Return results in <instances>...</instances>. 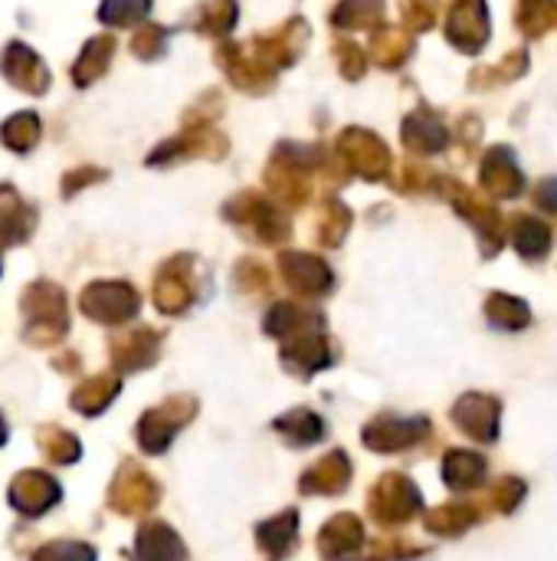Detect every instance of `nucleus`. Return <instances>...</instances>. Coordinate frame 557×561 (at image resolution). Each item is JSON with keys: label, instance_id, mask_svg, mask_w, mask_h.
Returning <instances> with one entry per match:
<instances>
[{"label": "nucleus", "instance_id": "6", "mask_svg": "<svg viewBox=\"0 0 557 561\" xmlns=\"http://www.w3.org/2000/svg\"><path fill=\"white\" fill-rule=\"evenodd\" d=\"M112 49H115V43H112L108 36H95V39H89V43H85V49H82V56H79V59H76V66H72V79H76V85H89L92 79H98V76L105 72L108 59H112Z\"/></svg>", "mask_w": 557, "mask_h": 561}, {"label": "nucleus", "instance_id": "9", "mask_svg": "<svg viewBox=\"0 0 557 561\" xmlns=\"http://www.w3.org/2000/svg\"><path fill=\"white\" fill-rule=\"evenodd\" d=\"M118 391V385L115 381H105V378H95V381H89V385H82L79 391H76V408L79 411H85V414H92V411H102L105 408V401L112 398Z\"/></svg>", "mask_w": 557, "mask_h": 561}, {"label": "nucleus", "instance_id": "1", "mask_svg": "<svg viewBox=\"0 0 557 561\" xmlns=\"http://www.w3.org/2000/svg\"><path fill=\"white\" fill-rule=\"evenodd\" d=\"M23 312H26V325L33 339H59L66 329V302L62 293L49 283H36L26 289L23 296Z\"/></svg>", "mask_w": 557, "mask_h": 561}, {"label": "nucleus", "instance_id": "11", "mask_svg": "<svg viewBox=\"0 0 557 561\" xmlns=\"http://www.w3.org/2000/svg\"><path fill=\"white\" fill-rule=\"evenodd\" d=\"M39 444H43V450L49 454V460H56V463H69V460H76V454H79V444H76L69 434H59V431H46V434L39 437Z\"/></svg>", "mask_w": 557, "mask_h": 561}, {"label": "nucleus", "instance_id": "4", "mask_svg": "<svg viewBox=\"0 0 557 561\" xmlns=\"http://www.w3.org/2000/svg\"><path fill=\"white\" fill-rule=\"evenodd\" d=\"M33 224H36L33 207L10 184H0V240L3 243H23L30 237Z\"/></svg>", "mask_w": 557, "mask_h": 561}, {"label": "nucleus", "instance_id": "12", "mask_svg": "<svg viewBox=\"0 0 557 561\" xmlns=\"http://www.w3.org/2000/svg\"><path fill=\"white\" fill-rule=\"evenodd\" d=\"M36 561H95V552L79 542H53L36 556Z\"/></svg>", "mask_w": 557, "mask_h": 561}, {"label": "nucleus", "instance_id": "10", "mask_svg": "<svg viewBox=\"0 0 557 561\" xmlns=\"http://www.w3.org/2000/svg\"><path fill=\"white\" fill-rule=\"evenodd\" d=\"M148 7H151L148 0H105L102 10H98V16H102L105 23L128 26V23L141 20V16L148 13Z\"/></svg>", "mask_w": 557, "mask_h": 561}, {"label": "nucleus", "instance_id": "8", "mask_svg": "<svg viewBox=\"0 0 557 561\" xmlns=\"http://www.w3.org/2000/svg\"><path fill=\"white\" fill-rule=\"evenodd\" d=\"M138 552H141V561H177L181 559V546L177 539L154 526V529H144L141 539H138Z\"/></svg>", "mask_w": 557, "mask_h": 561}, {"label": "nucleus", "instance_id": "3", "mask_svg": "<svg viewBox=\"0 0 557 561\" xmlns=\"http://www.w3.org/2000/svg\"><path fill=\"white\" fill-rule=\"evenodd\" d=\"M135 296L128 286H118V283H98L92 289H85L82 296V309L85 316L98 319V322H121L135 312Z\"/></svg>", "mask_w": 557, "mask_h": 561}, {"label": "nucleus", "instance_id": "7", "mask_svg": "<svg viewBox=\"0 0 557 561\" xmlns=\"http://www.w3.org/2000/svg\"><path fill=\"white\" fill-rule=\"evenodd\" d=\"M0 138L16 154L36 148V141H39V118H36V112H16V115H10L3 122V128H0Z\"/></svg>", "mask_w": 557, "mask_h": 561}, {"label": "nucleus", "instance_id": "13", "mask_svg": "<svg viewBox=\"0 0 557 561\" xmlns=\"http://www.w3.org/2000/svg\"><path fill=\"white\" fill-rule=\"evenodd\" d=\"M0 444H3V424H0Z\"/></svg>", "mask_w": 557, "mask_h": 561}, {"label": "nucleus", "instance_id": "2", "mask_svg": "<svg viewBox=\"0 0 557 561\" xmlns=\"http://www.w3.org/2000/svg\"><path fill=\"white\" fill-rule=\"evenodd\" d=\"M0 69H3V76L16 89H23L30 95H43L49 89V69H46V62L26 43H10L3 49V56H0Z\"/></svg>", "mask_w": 557, "mask_h": 561}, {"label": "nucleus", "instance_id": "5", "mask_svg": "<svg viewBox=\"0 0 557 561\" xmlns=\"http://www.w3.org/2000/svg\"><path fill=\"white\" fill-rule=\"evenodd\" d=\"M10 500L20 513L39 516V513H46V506H53L59 500V486L43 473H23L20 480H13Z\"/></svg>", "mask_w": 557, "mask_h": 561}]
</instances>
